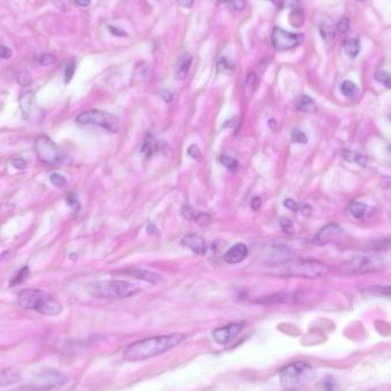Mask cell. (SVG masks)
I'll return each mask as SVG.
<instances>
[{
  "instance_id": "cell-1",
  "label": "cell",
  "mask_w": 391,
  "mask_h": 391,
  "mask_svg": "<svg viewBox=\"0 0 391 391\" xmlns=\"http://www.w3.org/2000/svg\"><path fill=\"white\" fill-rule=\"evenodd\" d=\"M184 338L186 337L181 333H172L143 339L128 346L124 351L123 357L127 362H141L156 357L181 345Z\"/></svg>"
},
{
  "instance_id": "cell-2",
  "label": "cell",
  "mask_w": 391,
  "mask_h": 391,
  "mask_svg": "<svg viewBox=\"0 0 391 391\" xmlns=\"http://www.w3.org/2000/svg\"><path fill=\"white\" fill-rule=\"evenodd\" d=\"M17 304L27 310H34L44 316H58L62 312V304L58 299L40 290H23L17 295Z\"/></svg>"
},
{
  "instance_id": "cell-3",
  "label": "cell",
  "mask_w": 391,
  "mask_h": 391,
  "mask_svg": "<svg viewBox=\"0 0 391 391\" xmlns=\"http://www.w3.org/2000/svg\"><path fill=\"white\" fill-rule=\"evenodd\" d=\"M328 266L313 259H295L284 262L278 266L279 274L290 277L316 279L328 272Z\"/></svg>"
},
{
  "instance_id": "cell-4",
  "label": "cell",
  "mask_w": 391,
  "mask_h": 391,
  "mask_svg": "<svg viewBox=\"0 0 391 391\" xmlns=\"http://www.w3.org/2000/svg\"><path fill=\"white\" fill-rule=\"evenodd\" d=\"M311 373L312 369L310 365L303 362H295L283 367L278 376L284 389L295 391L300 390L307 384Z\"/></svg>"
},
{
  "instance_id": "cell-5",
  "label": "cell",
  "mask_w": 391,
  "mask_h": 391,
  "mask_svg": "<svg viewBox=\"0 0 391 391\" xmlns=\"http://www.w3.org/2000/svg\"><path fill=\"white\" fill-rule=\"evenodd\" d=\"M93 294L104 299H126L140 293L136 284L126 281H108L95 283L92 287Z\"/></svg>"
},
{
  "instance_id": "cell-6",
  "label": "cell",
  "mask_w": 391,
  "mask_h": 391,
  "mask_svg": "<svg viewBox=\"0 0 391 391\" xmlns=\"http://www.w3.org/2000/svg\"><path fill=\"white\" fill-rule=\"evenodd\" d=\"M76 123L81 125H95L111 133H117L120 128V120L110 113L102 110H88L77 116Z\"/></svg>"
},
{
  "instance_id": "cell-7",
  "label": "cell",
  "mask_w": 391,
  "mask_h": 391,
  "mask_svg": "<svg viewBox=\"0 0 391 391\" xmlns=\"http://www.w3.org/2000/svg\"><path fill=\"white\" fill-rule=\"evenodd\" d=\"M34 152L38 159L47 165H58L63 161L64 154L61 149L58 147L47 135H40L34 142Z\"/></svg>"
},
{
  "instance_id": "cell-8",
  "label": "cell",
  "mask_w": 391,
  "mask_h": 391,
  "mask_svg": "<svg viewBox=\"0 0 391 391\" xmlns=\"http://www.w3.org/2000/svg\"><path fill=\"white\" fill-rule=\"evenodd\" d=\"M383 265L379 257L375 256H356L349 260L343 266V272L347 274H360L381 271Z\"/></svg>"
},
{
  "instance_id": "cell-9",
  "label": "cell",
  "mask_w": 391,
  "mask_h": 391,
  "mask_svg": "<svg viewBox=\"0 0 391 391\" xmlns=\"http://www.w3.org/2000/svg\"><path fill=\"white\" fill-rule=\"evenodd\" d=\"M68 383V377L57 369L47 368L33 376L31 384L41 390L57 389Z\"/></svg>"
},
{
  "instance_id": "cell-10",
  "label": "cell",
  "mask_w": 391,
  "mask_h": 391,
  "mask_svg": "<svg viewBox=\"0 0 391 391\" xmlns=\"http://www.w3.org/2000/svg\"><path fill=\"white\" fill-rule=\"evenodd\" d=\"M303 41L302 33L287 32L282 28L276 27L271 34V42L273 47L278 50H287L299 46Z\"/></svg>"
},
{
  "instance_id": "cell-11",
  "label": "cell",
  "mask_w": 391,
  "mask_h": 391,
  "mask_svg": "<svg viewBox=\"0 0 391 391\" xmlns=\"http://www.w3.org/2000/svg\"><path fill=\"white\" fill-rule=\"evenodd\" d=\"M243 327L244 323H233L223 326V327H218L213 332V338L218 345H227L242 332Z\"/></svg>"
},
{
  "instance_id": "cell-12",
  "label": "cell",
  "mask_w": 391,
  "mask_h": 391,
  "mask_svg": "<svg viewBox=\"0 0 391 391\" xmlns=\"http://www.w3.org/2000/svg\"><path fill=\"white\" fill-rule=\"evenodd\" d=\"M342 233L341 227L337 225V223H329V225L325 226L324 228L318 231L316 237L313 238V243L316 245H325L332 242V240L338 237L339 235Z\"/></svg>"
},
{
  "instance_id": "cell-13",
  "label": "cell",
  "mask_w": 391,
  "mask_h": 391,
  "mask_svg": "<svg viewBox=\"0 0 391 391\" xmlns=\"http://www.w3.org/2000/svg\"><path fill=\"white\" fill-rule=\"evenodd\" d=\"M118 273L125 274V276H130L136 279H141V281L152 284H160L164 282V278H162L160 274L149 271V270L145 269H127L123 270V271H118Z\"/></svg>"
},
{
  "instance_id": "cell-14",
  "label": "cell",
  "mask_w": 391,
  "mask_h": 391,
  "mask_svg": "<svg viewBox=\"0 0 391 391\" xmlns=\"http://www.w3.org/2000/svg\"><path fill=\"white\" fill-rule=\"evenodd\" d=\"M247 254H248V250L246 245L236 244L235 246L231 247L230 250L226 253L225 256H223V260H225L227 263L237 264L246 259Z\"/></svg>"
},
{
  "instance_id": "cell-15",
  "label": "cell",
  "mask_w": 391,
  "mask_h": 391,
  "mask_svg": "<svg viewBox=\"0 0 391 391\" xmlns=\"http://www.w3.org/2000/svg\"><path fill=\"white\" fill-rule=\"evenodd\" d=\"M182 244L188 248H190V250L193 253H196V254H205L206 252L205 239L198 235H195V234L188 235L187 237L183 238Z\"/></svg>"
},
{
  "instance_id": "cell-16",
  "label": "cell",
  "mask_w": 391,
  "mask_h": 391,
  "mask_svg": "<svg viewBox=\"0 0 391 391\" xmlns=\"http://www.w3.org/2000/svg\"><path fill=\"white\" fill-rule=\"evenodd\" d=\"M21 381V372L16 368L0 369V386H8L16 384Z\"/></svg>"
},
{
  "instance_id": "cell-17",
  "label": "cell",
  "mask_w": 391,
  "mask_h": 391,
  "mask_svg": "<svg viewBox=\"0 0 391 391\" xmlns=\"http://www.w3.org/2000/svg\"><path fill=\"white\" fill-rule=\"evenodd\" d=\"M192 63V57L189 53H184L180 57L175 69V76L178 79H184L189 74Z\"/></svg>"
},
{
  "instance_id": "cell-18",
  "label": "cell",
  "mask_w": 391,
  "mask_h": 391,
  "mask_svg": "<svg viewBox=\"0 0 391 391\" xmlns=\"http://www.w3.org/2000/svg\"><path fill=\"white\" fill-rule=\"evenodd\" d=\"M34 108V96L32 92L24 93L22 96L20 97V109L22 111V115L24 119H30L31 116L32 109Z\"/></svg>"
},
{
  "instance_id": "cell-19",
  "label": "cell",
  "mask_w": 391,
  "mask_h": 391,
  "mask_svg": "<svg viewBox=\"0 0 391 391\" xmlns=\"http://www.w3.org/2000/svg\"><path fill=\"white\" fill-rule=\"evenodd\" d=\"M295 108L299 111H301V113H306V114L316 113L317 110L316 102L308 95H301L296 98Z\"/></svg>"
},
{
  "instance_id": "cell-20",
  "label": "cell",
  "mask_w": 391,
  "mask_h": 391,
  "mask_svg": "<svg viewBox=\"0 0 391 391\" xmlns=\"http://www.w3.org/2000/svg\"><path fill=\"white\" fill-rule=\"evenodd\" d=\"M343 48H345L346 54L351 59H355L359 54L360 44L355 38H348L343 41Z\"/></svg>"
},
{
  "instance_id": "cell-21",
  "label": "cell",
  "mask_w": 391,
  "mask_h": 391,
  "mask_svg": "<svg viewBox=\"0 0 391 391\" xmlns=\"http://www.w3.org/2000/svg\"><path fill=\"white\" fill-rule=\"evenodd\" d=\"M367 205L360 201H352L350 205L348 206V210L352 216L356 218H362L365 216V214L367 213Z\"/></svg>"
},
{
  "instance_id": "cell-22",
  "label": "cell",
  "mask_w": 391,
  "mask_h": 391,
  "mask_svg": "<svg viewBox=\"0 0 391 391\" xmlns=\"http://www.w3.org/2000/svg\"><path fill=\"white\" fill-rule=\"evenodd\" d=\"M156 150H157L156 140H154V137L152 135H148L147 139H145L143 142V145H142L141 151L143 152L147 157H150V156H152L154 152H156Z\"/></svg>"
},
{
  "instance_id": "cell-23",
  "label": "cell",
  "mask_w": 391,
  "mask_h": 391,
  "mask_svg": "<svg viewBox=\"0 0 391 391\" xmlns=\"http://www.w3.org/2000/svg\"><path fill=\"white\" fill-rule=\"evenodd\" d=\"M341 93L343 95L347 97H354L355 95H357L358 93V87L355 83H352L351 80H346L341 84Z\"/></svg>"
},
{
  "instance_id": "cell-24",
  "label": "cell",
  "mask_w": 391,
  "mask_h": 391,
  "mask_svg": "<svg viewBox=\"0 0 391 391\" xmlns=\"http://www.w3.org/2000/svg\"><path fill=\"white\" fill-rule=\"evenodd\" d=\"M366 292L372 295L391 299V286H372L368 287Z\"/></svg>"
},
{
  "instance_id": "cell-25",
  "label": "cell",
  "mask_w": 391,
  "mask_h": 391,
  "mask_svg": "<svg viewBox=\"0 0 391 391\" xmlns=\"http://www.w3.org/2000/svg\"><path fill=\"white\" fill-rule=\"evenodd\" d=\"M319 31L321 34V38H323L326 42L332 41L335 38V29L328 23H326V22L321 23L320 27H319Z\"/></svg>"
},
{
  "instance_id": "cell-26",
  "label": "cell",
  "mask_w": 391,
  "mask_h": 391,
  "mask_svg": "<svg viewBox=\"0 0 391 391\" xmlns=\"http://www.w3.org/2000/svg\"><path fill=\"white\" fill-rule=\"evenodd\" d=\"M343 157H345V159L348 161L357 162V164L360 165H364L365 162H366V158H364L359 152L351 151V150H345V151H343Z\"/></svg>"
},
{
  "instance_id": "cell-27",
  "label": "cell",
  "mask_w": 391,
  "mask_h": 391,
  "mask_svg": "<svg viewBox=\"0 0 391 391\" xmlns=\"http://www.w3.org/2000/svg\"><path fill=\"white\" fill-rule=\"evenodd\" d=\"M28 274H29V268H28V266H23V268L21 269L20 271L15 274V277L12 279V282H11L10 285L11 286L20 285V284H22L25 281V279H27Z\"/></svg>"
},
{
  "instance_id": "cell-28",
  "label": "cell",
  "mask_w": 391,
  "mask_h": 391,
  "mask_svg": "<svg viewBox=\"0 0 391 391\" xmlns=\"http://www.w3.org/2000/svg\"><path fill=\"white\" fill-rule=\"evenodd\" d=\"M375 79L379 81L380 84L384 85L386 88H391V74L390 72L384 71V70L376 72Z\"/></svg>"
},
{
  "instance_id": "cell-29",
  "label": "cell",
  "mask_w": 391,
  "mask_h": 391,
  "mask_svg": "<svg viewBox=\"0 0 391 391\" xmlns=\"http://www.w3.org/2000/svg\"><path fill=\"white\" fill-rule=\"evenodd\" d=\"M217 71L220 72V74L231 75L234 72V67L227 59H222L217 63Z\"/></svg>"
},
{
  "instance_id": "cell-30",
  "label": "cell",
  "mask_w": 391,
  "mask_h": 391,
  "mask_svg": "<svg viewBox=\"0 0 391 391\" xmlns=\"http://www.w3.org/2000/svg\"><path fill=\"white\" fill-rule=\"evenodd\" d=\"M281 228H282V230L284 231V233L289 234V235H293L294 231H295L293 222H292L290 218H287V217L281 218Z\"/></svg>"
},
{
  "instance_id": "cell-31",
  "label": "cell",
  "mask_w": 391,
  "mask_h": 391,
  "mask_svg": "<svg viewBox=\"0 0 391 391\" xmlns=\"http://www.w3.org/2000/svg\"><path fill=\"white\" fill-rule=\"evenodd\" d=\"M49 180H50V183L54 184V186L58 188H62L67 186V180L61 174L53 173L49 176Z\"/></svg>"
},
{
  "instance_id": "cell-32",
  "label": "cell",
  "mask_w": 391,
  "mask_h": 391,
  "mask_svg": "<svg viewBox=\"0 0 391 391\" xmlns=\"http://www.w3.org/2000/svg\"><path fill=\"white\" fill-rule=\"evenodd\" d=\"M292 141L294 142V143H300V144H306L308 142V139L306 134L302 131L300 130H294L293 133H292Z\"/></svg>"
},
{
  "instance_id": "cell-33",
  "label": "cell",
  "mask_w": 391,
  "mask_h": 391,
  "mask_svg": "<svg viewBox=\"0 0 391 391\" xmlns=\"http://www.w3.org/2000/svg\"><path fill=\"white\" fill-rule=\"evenodd\" d=\"M16 80L21 86H28V85L31 84V76H30L28 71L23 70V71H21V72H19V74H17Z\"/></svg>"
},
{
  "instance_id": "cell-34",
  "label": "cell",
  "mask_w": 391,
  "mask_h": 391,
  "mask_svg": "<svg viewBox=\"0 0 391 391\" xmlns=\"http://www.w3.org/2000/svg\"><path fill=\"white\" fill-rule=\"evenodd\" d=\"M220 161H221V164L225 165L227 169H229V170H235V169H237V166H238L237 160H236V159H234V158L229 157V156H221Z\"/></svg>"
},
{
  "instance_id": "cell-35",
  "label": "cell",
  "mask_w": 391,
  "mask_h": 391,
  "mask_svg": "<svg viewBox=\"0 0 391 391\" xmlns=\"http://www.w3.org/2000/svg\"><path fill=\"white\" fill-rule=\"evenodd\" d=\"M317 391H334V383L330 379H325L317 386Z\"/></svg>"
},
{
  "instance_id": "cell-36",
  "label": "cell",
  "mask_w": 391,
  "mask_h": 391,
  "mask_svg": "<svg viewBox=\"0 0 391 391\" xmlns=\"http://www.w3.org/2000/svg\"><path fill=\"white\" fill-rule=\"evenodd\" d=\"M75 70H76V66L74 62H70L66 68V71H64V80L66 83H70L72 77L75 75Z\"/></svg>"
},
{
  "instance_id": "cell-37",
  "label": "cell",
  "mask_w": 391,
  "mask_h": 391,
  "mask_svg": "<svg viewBox=\"0 0 391 391\" xmlns=\"http://www.w3.org/2000/svg\"><path fill=\"white\" fill-rule=\"evenodd\" d=\"M11 164H12L13 167H14V169L20 170V171L25 170V169H27V166H28L27 160H25V159H23V158H14V159H12Z\"/></svg>"
},
{
  "instance_id": "cell-38",
  "label": "cell",
  "mask_w": 391,
  "mask_h": 391,
  "mask_svg": "<svg viewBox=\"0 0 391 391\" xmlns=\"http://www.w3.org/2000/svg\"><path fill=\"white\" fill-rule=\"evenodd\" d=\"M55 62V57L51 54H42L39 59V63L41 66H50Z\"/></svg>"
},
{
  "instance_id": "cell-39",
  "label": "cell",
  "mask_w": 391,
  "mask_h": 391,
  "mask_svg": "<svg viewBox=\"0 0 391 391\" xmlns=\"http://www.w3.org/2000/svg\"><path fill=\"white\" fill-rule=\"evenodd\" d=\"M349 24H350L349 19H348V17H342L340 22L338 24V30L341 33H346L348 30H349Z\"/></svg>"
},
{
  "instance_id": "cell-40",
  "label": "cell",
  "mask_w": 391,
  "mask_h": 391,
  "mask_svg": "<svg viewBox=\"0 0 391 391\" xmlns=\"http://www.w3.org/2000/svg\"><path fill=\"white\" fill-rule=\"evenodd\" d=\"M188 154L190 156L191 158L193 159H200L201 158V153H200V150L199 148L197 147L196 144H192L189 147L188 149Z\"/></svg>"
},
{
  "instance_id": "cell-41",
  "label": "cell",
  "mask_w": 391,
  "mask_h": 391,
  "mask_svg": "<svg viewBox=\"0 0 391 391\" xmlns=\"http://www.w3.org/2000/svg\"><path fill=\"white\" fill-rule=\"evenodd\" d=\"M229 3H230V7L235 11H242L245 8V5H246L245 0H230Z\"/></svg>"
},
{
  "instance_id": "cell-42",
  "label": "cell",
  "mask_w": 391,
  "mask_h": 391,
  "mask_svg": "<svg viewBox=\"0 0 391 391\" xmlns=\"http://www.w3.org/2000/svg\"><path fill=\"white\" fill-rule=\"evenodd\" d=\"M66 200H67L68 205L71 206V207H79L78 199H77V197H76V195H74V193H68Z\"/></svg>"
},
{
  "instance_id": "cell-43",
  "label": "cell",
  "mask_w": 391,
  "mask_h": 391,
  "mask_svg": "<svg viewBox=\"0 0 391 391\" xmlns=\"http://www.w3.org/2000/svg\"><path fill=\"white\" fill-rule=\"evenodd\" d=\"M195 220L198 222L199 225H208L209 221H210V216L208 215V214L200 213V214H198V215H196Z\"/></svg>"
},
{
  "instance_id": "cell-44",
  "label": "cell",
  "mask_w": 391,
  "mask_h": 391,
  "mask_svg": "<svg viewBox=\"0 0 391 391\" xmlns=\"http://www.w3.org/2000/svg\"><path fill=\"white\" fill-rule=\"evenodd\" d=\"M284 4H285L287 7H290V8H292V10H294V11H298V10H300V8H301L300 0H285V3H284Z\"/></svg>"
},
{
  "instance_id": "cell-45",
  "label": "cell",
  "mask_w": 391,
  "mask_h": 391,
  "mask_svg": "<svg viewBox=\"0 0 391 391\" xmlns=\"http://www.w3.org/2000/svg\"><path fill=\"white\" fill-rule=\"evenodd\" d=\"M12 57V50L6 46H0V58L10 59Z\"/></svg>"
},
{
  "instance_id": "cell-46",
  "label": "cell",
  "mask_w": 391,
  "mask_h": 391,
  "mask_svg": "<svg viewBox=\"0 0 391 391\" xmlns=\"http://www.w3.org/2000/svg\"><path fill=\"white\" fill-rule=\"evenodd\" d=\"M284 206L291 210H298V204L293 199H286L284 201Z\"/></svg>"
},
{
  "instance_id": "cell-47",
  "label": "cell",
  "mask_w": 391,
  "mask_h": 391,
  "mask_svg": "<svg viewBox=\"0 0 391 391\" xmlns=\"http://www.w3.org/2000/svg\"><path fill=\"white\" fill-rule=\"evenodd\" d=\"M109 30L111 31V33L114 34V36H117V37H126L127 33L125 31H123L122 29H118V28H113V27H109Z\"/></svg>"
},
{
  "instance_id": "cell-48",
  "label": "cell",
  "mask_w": 391,
  "mask_h": 391,
  "mask_svg": "<svg viewBox=\"0 0 391 391\" xmlns=\"http://www.w3.org/2000/svg\"><path fill=\"white\" fill-rule=\"evenodd\" d=\"M160 96L164 98L166 102H171L172 98H173V95H172V93L169 92V91H166V89H162V91L160 92Z\"/></svg>"
},
{
  "instance_id": "cell-49",
  "label": "cell",
  "mask_w": 391,
  "mask_h": 391,
  "mask_svg": "<svg viewBox=\"0 0 391 391\" xmlns=\"http://www.w3.org/2000/svg\"><path fill=\"white\" fill-rule=\"evenodd\" d=\"M261 203H262V200L259 198V197H255V198L252 200V208L254 209V210L260 209V207H261Z\"/></svg>"
},
{
  "instance_id": "cell-50",
  "label": "cell",
  "mask_w": 391,
  "mask_h": 391,
  "mask_svg": "<svg viewBox=\"0 0 391 391\" xmlns=\"http://www.w3.org/2000/svg\"><path fill=\"white\" fill-rule=\"evenodd\" d=\"M179 4L186 8H190L193 5V0H178Z\"/></svg>"
},
{
  "instance_id": "cell-51",
  "label": "cell",
  "mask_w": 391,
  "mask_h": 391,
  "mask_svg": "<svg viewBox=\"0 0 391 391\" xmlns=\"http://www.w3.org/2000/svg\"><path fill=\"white\" fill-rule=\"evenodd\" d=\"M75 3L80 7H87L91 5V0H75Z\"/></svg>"
},
{
  "instance_id": "cell-52",
  "label": "cell",
  "mask_w": 391,
  "mask_h": 391,
  "mask_svg": "<svg viewBox=\"0 0 391 391\" xmlns=\"http://www.w3.org/2000/svg\"><path fill=\"white\" fill-rule=\"evenodd\" d=\"M227 2H230V0H220V3H227Z\"/></svg>"
},
{
  "instance_id": "cell-53",
  "label": "cell",
  "mask_w": 391,
  "mask_h": 391,
  "mask_svg": "<svg viewBox=\"0 0 391 391\" xmlns=\"http://www.w3.org/2000/svg\"><path fill=\"white\" fill-rule=\"evenodd\" d=\"M272 2H276V0H272Z\"/></svg>"
}]
</instances>
